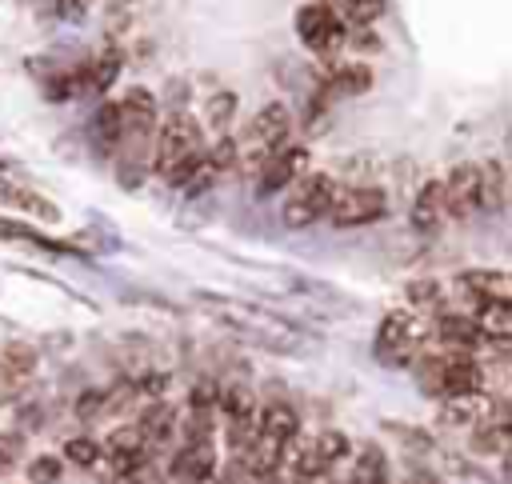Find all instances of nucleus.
I'll use <instances>...</instances> for the list:
<instances>
[{
    "label": "nucleus",
    "mask_w": 512,
    "mask_h": 484,
    "mask_svg": "<svg viewBox=\"0 0 512 484\" xmlns=\"http://www.w3.org/2000/svg\"><path fill=\"white\" fill-rule=\"evenodd\" d=\"M320 4H336V0H320Z\"/></svg>",
    "instance_id": "obj_32"
},
{
    "label": "nucleus",
    "mask_w": 512,
    "mask_h": 484,
    "mask_svg": "<svg viewBox=\"0 0 512 484\" xmlns=\"http://www.w3.org/2000/svg\"><path fill=\"white\" fill-rule=\"evenodd\" d=\"M336 4H340V20L348 28H372L388 8V0H336Z\"/></svg>",
    "instance_id": "obj_20"
},
{
    "label": "nucleus",
    "mask_w": 512,
    "mask_h": 484,
    "mask_svg": "<svg viewBox=\"0 0 512 484\" xmlns=\"http://www.w3.org/2000/svg\"><path fill=\"white\" fill-rule=\"evenodd\" d=\"M288 132H292V112H288V104H280V100L264 104V108L248 120L244 140L236 144V160H244V168H260L276 148L288 144Z\"/></svg>",
    "instance_id": "obj_2"
},
{
    "label": "nucleus",
    "mask_w": 512,
    "mask_h": 484,
    "mask_svg": "<svg viewBox=\"0 0 512 484\" xmlns=\"http://www.w3.org/2000/svg\"><path fill=\"white\" fill-rule=\"evenodd\" d=\"M424 336H428V328H424L420 312H412V308H396V312H388V316L380 320L376 352H380L384 364H404V360L412 356V348H416Z\"/></svg>",
    "instance_id": "obj_6"
},
{
    "label": "nucleus",
    "mask_w": 512,
    "mask_h": 484,
    "mask_svg": "<svg viewBox=\"0 0 512 484\" xmlns=\"http://www.w3.org/2000/svg\"><path fill=\"white\" fill-rule=\"evenodd\" d=\"M444 204H448V216H472L480 212V164H456L444 180Z\"/></svg>",
    "instance_id": "obj_7"
},
{
    "label": "nucleus",
    "mask_w": 512,
    "mask_h": 484,
    "mask_svg": "<svg viewBox=\"0 0 512 484\" xmlns=\"http://www.w3.org/2000/svg\"><path fill=\"white\" fill-rule=\"evenodd\" d=\"M136 432L144 436V444H148V448H156V444H168V440H172V432H176V412H172V404H164V400H152V404L140 412V420H136Z\"/></svg>",
    "instance_id": "obj_16"
},
{
    "label": "nucleus",
    "mask_w": 512,
    "mask_h": 484,
    "mask_svg": "<svg viewBox=\"0 0 512 484\" xmlns=\"http://www.w3.org/2000/svg\"><path fill=\"white\" fill-rule=\"evenodd\" d=\"M256 424H260V436H268V440H276V444H288V440L300 436V416H296V408H288L284 400L264 404L260 416H256Z\"/></svg>",
    "instance_id": "obj_15"
},
{
    "label": "nucleus",
    "mask_w": 512,
    "mask_h": 484,
    "mask_svg": "<svg viewBox=\"0 0 512 484\" xmlns=\"http://www.w3.org/2000/svg\"><path fill=\"white\" fill-rule=\"evenodd\" d=\"M232 116H236V92H212L208 104H204V120H208V128L224 136L228 124H232Z\"/></svg>",
    "instance_id": "obj_22"
},
{
    "label": "nucleus",
    "mask_w": 512,
    "mask_h": 484,
    "mask_svg": "<svg viewBox=\"0 0 512 484\" xmlns=\"http://www.w3.org/2000/svg\"><path fill=\"white\" fill-rule=\"evenodd\" d=\"M508 200V184H504V164L500 160H488L480 164V208L484 212H500Z\"/></svg>",
    "instance_id": "obj_18"
},
{
    "label": "nucleus",
    "mask_w": 512,
    "mask_h": 484,
    "mask_svg": "<svg viewBox=\"0 0 512 484\" xmlns=\"http://www.w3.org/2000/svg\"><path fill=\"white\" fill-rule=\"evenodd\" d=\"M152 172L164 176L168 184H188V176L196 172L200 156H204V136L200 124L188 112H172L160 132L152 136Z\"/></svg>",
    "instance_id": "obj_1"
},
{
    "label": "nucleus",
    "mask_w": 512,
    "mask_h": 484,
    "mask_svg": "<svg viewBox=\"0 0 512 484\" xmlns=\"http://www.w3.org/2000/svg\"><path fill=\"white\" fill-rule=\"evenodd\" d=\"M296 36H300V44H304L308 52H316V56H336V52L344 48L348 24L340 20V12H336L332 4L312 0V4H304V8L296 12Z\"/></svg>",
    "instance_id": "obj_3"
},
{
    "label": "nucleus",
    "mask_w": 512,
    "mask_h": 484,
    "mask_svg": "<svg viewBox=\"0 0 512 484\" xmlns=\"http://www.w3.org/2000/svg\"><path fill=\"white\" fill-rule=\"evenodd\" d=\"M456 288L472 300V304H484V300H504L512 304V280L500 272V268H468L456 276Z\"/></svg>",
    "instance_id": "obj_10"
},
{
    "label": "nucleus",
    "mask_w": 512,
    "mask_h": 484,
    "mask_svg": "<svg viewBox=\"0 0 512 484\" xmlns=\"http://www.w3.org/2000/svg\"><path fill=\"white\" fill-rule=\"evenodd\" d=\"M212 476H216V444L212 440H184V448L172 456V480L204 484Z\"/></svg>",
    "instance_id": "obj_8"
},
{
    "label": "nucleus",
    "mask_w": 512,
    "mask_h": 484,
    "mask_svg": "<svg viewBox=\"0 0 512 484\" xmlns=\"http://www.w3.org/2000/svg\"><path fill=\"white\" fill-rule=\"evenodd\" d=\"M64 476V464H60V456H32L28 460V484H56Z\"/></svg>",
    "instance_id": "obj_26"
},
{
    "label": "nucleus",
    "mask_w": 512,
    "mask_h": 484,
    "mask_svg": "<svg viewBox=\"0 0 512 484\" xmlns=\"http://www.w3.org/2000/svg\"><path fill=\"white\" fill-rule=\"evenodd\" d=\"M0 236H4V240H32V244H40V248H48V252H60V244H56V240H48V236H40L36 228H24V224H12V220H0Z\"/></svg>",
    "instance_id": "obj_28"
},
{
    "label": "nucleus",
    "mask_w": 512,
    "mask_h": 484,
    "mask_svg": "<svg viewBox=\"0 0 512 484\" xmlns=\"http://www.w3.org/2000/svg\"><path fill=\"white\" fill-rule=\"evenodd\" d=\"M324 96L328 100H344V96H364L372 88V68L360 64V60H344V64H332L320 80Z\"/></svg>",
    "instance_id": "obj_11"
},
{
    "label": "nucleus",
    "mask_w": 512,
    "mask_h": 484,
    "mask_svg": "<svg viewBox=\"0 0 512 484\" xmlns=\"http://www.w3.org/2000/svg\"><path fill=\"white\" fill-rule=\"evenodd\" d=\"M472 324H476V332L484 336V344H500V340L512 336V304H504V300H484V304L472 308Z\"/></svg>",
    "instance_id": "obj_14"
},
{
    "label": "nucleus",
    "mask_w": 512,
    "mask_h": 484,
    "mask_svg": "<svg viewBox=\"0 0 512 484\" xmlns=\"http://www.w3.org/2000/svg\"><path fill=\"white\" fill-rule=\"evenodd\" d=\"M312 448L320 452V460L332 468V464H340V460H348V452H352V444H348V436L344 432H336V428H324L320 436H312Z\"/></svg>",
    "instance_id": "obj_23"
},
{
    "label": "nucleus",
    "mask_w": 512,
    "mask_h": 484,
    "mask_svg": "<svg viewBox=\"0 0 512 484\" xmlns=\"http://www.w3.org/2000/svg\"><path fill=\"white\" fill-rule=\"evenodd\" d=\"M216 392H220L216 380H196V384L188 388V408H208V412H216Z\"/></svg>",
    "instance_id": "obj_29"
},
{
    "label": "nucleus",
    "mask_w": 512,
    "mask_h": 484,
    "mask_svg": "<svg viewBox=\"0 0 512 484\" xmlns=\"http://www.w3.org/2000/svg\"><path fill=\"white\" fill-rule=\"evenodd\" d=\"M204 160H208L216 172L236 168V140H232V136H220L212 148H204Z\"/></svg>",
    "instance_id": "obj_27"
},
{
    "label": "nucleus",
    "mask_w": 512,
    "mask_h": 484,
    "mask_svg": "<svg viewBox=\"0 0 512 484\" xmlns=\"http://www.w3.org/2000/svg\"><path fill=\"white\" fill-rule=\"evenodd\" d=\"M408 304L416 312H436L444 304V284L440 280H412L408 284Z\"/></svg>",
    "instance_id": "obj_24"
},
{
    "label": "nucleus",
    "mask_w": 512,
    "mask_h": 484,
    "mask_svg": "<svg viewBox=\"0 0 512 484\" xmlns=\"http://www.w3.org/2000/svg\"><path fill=\"white\" fill-rule=\"evenodd\" d=\"M76 416H80V420L104 416V388H84V392L76 396Z\"/></svg>",
    "instance_id": "obj_30"
},
{
    "label": "nucleus",
    "mask_w": 512,
    "mask_h": 484,
    "mask_svg": "<svg viewBox=\"0 0 512 484\" xmlns=\"http://www.w3.org/2000/svg\"><path fill=\"white\" fill-rule=\"evenodd\" d=\"M384 476H388L384 452H380L376 444H364L360 456H356V464H352V484H376V480H384Z\"/></svg>",
    "instance_id": "obj_21"
},
{
    "label": "nucleus",
    "mask_w": 512,
    "mask_h": 484,
    "mask_svg": "<svg viewBox=\"0 0 512 484\" xmlns=\"http://www.w3.org/2000/svg\"><path fill=\"white\" fill-rule=\"evenodd\" d=\"M64 456L80 468H96L100 464V444L88 440V436H72V440H64Z\"/></svg>",
    "instance_id": "obj_25"
},
{
    "label": "nucleus",
    "mask_w": 512,
    "mask_h": 484,
    "mask_svg": "<svg viewBox=\"0 0 512 484\" xmlns=\"http://www.w3.org/2000/svg\"><path fill=\"white\" fill-rule=\"evenodd\" d=\"M336 180L328 176V172H312V176H304L300 184H296V192L288 196V204H284V224L288 228H308V224H316L320 216H328V208H332V200H336Z\"/></svg>",
    "instance_id": "obj_4"
},
{
    "label": "nucleus",
    "mask_w": 512,
    "mask_h": 484,
    "mask_svg": "<svg viewBox=\"0 0 512 484\" xmlns=\"http://www.w3.org/2000/svg\"><path fill=\"white\" fill-rule=\"evenodd\" d=\"M308 168V152L304 148H276L256 172H260V196H272V192H280V188H288L300 172Z\"/></svg>",
    "instance_id": "obj_9"
},
{
    "label": "nucleus",
    "mask_w": 512,
    "mask_h": 484,
    "mask_svg": "<svg viewBox=\"0 0 512 484\" xmlns=\"http://www.w3.org/2000/svg\"><path fill=\"white\" fill-rule=\"evenodd\" d=\"M0 372L8 376V380H16V384H24L32 372H36V348L32 344H8V348H0Z\"/></svg>",
    "instance_id": "obj_19"
},
{
    "label": "nucleus",
    "mask_w": 512,
    "mask_h": 484,
    "mask_svg": "<svg viewBox=\"0 0 512 484\" xmlns=\"http://www.w3.org/2000/svg\"><path fill=\"white\" fill-rule=\"evenodd\" d=\"M408 220H412V228H416L420 236H436V232H440V224L448 220V204H444V188H440V180H428V184L416 192Z\"/></svg>",
    "instance_id": "obj_12"
},
{
    "label": "nucleus",
    "mask_w": 512,
    "mask_h": 484,
    "mask_svg": "<svg viewBox=\"0 0 512 484\" xmlns=\"http://www.w3.org/2000/svg\"><path fill=\"white\" fill-rule=\"evenodd\" d=\"M88 4H92V0H56V16H60V20H72V24H76V20H84Z\"/></svg>",
    "instance_id": "obj_31"
},
{
    "label": "nucleus",
    "mask_w": 512,
    "mask_h": 484,
    "mask_svg": "<svg viewBox=\"0 0 512 484\" xmlns=\"http://www.w3.org/2000/svg\"><path fill=\"white\" fill-rule=\"evenodd\" d=\"M92 144H96V152H116V144H120V108H116V100H104L96 108V116H92Z\"/></svg>",
    "instance_id": "obj_17"
},
{
    "label": "nucleus",
    "mask_w": 512,
    "mask_h": 484,
    "mask_svg": "<svg viewBox=\"0 0 512 484\" xmlns=\"http://www.w3.org/2000/svg\"><path fill=\"white\" fill-rule=\"evenodd\" d=\"M0 204L16 208V212H24V216H32V220H40V224H56V220H60V208H56L48 196H40V192H32V188L8 180V176H0Z\"/></svg>",
    "instance_id": "obj_13"
},
{
    "label": "nucleus",
    "mask_w": 512,
    "mask_h": 484,
    "mask_svg": "<svg viewBox=\"0 0 512 484\" xmlns=\"http://www.w3.org/2000/svg\"><path fill=\"white\" fill-rule=\"evenodd\" d=\"M388 216V196L384 188L360 184V188H336V200L328 208V220L336 228H364Z\"/></svg>",
    "instance_id": "obj_5"
}]
</instances>
